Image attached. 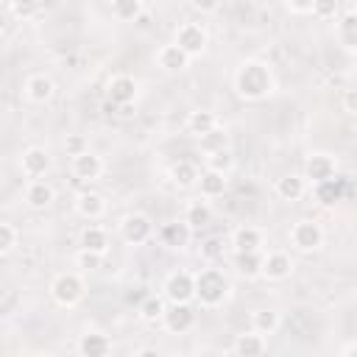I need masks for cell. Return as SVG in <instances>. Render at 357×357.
I'll use <instances>...</instances> for the list:
<instances>
[{
	"label": "cell",
	"instance_id": "obj_32",
	"mask_svg": "<svg viewBox=\"0 0 357 357\" xmlns=\"http://www.w3.org/2000/svg\"><path fill=\"white\" fill-rule=\"evenodd\" d=\"M165 298L162 296H145L142 301H139V318L142 321H148V324H153V321H162L165 318Z\"/></svg>",
	"mask_w": 357,
	"mask_h": 357
},
{
	"label": "cell",
	"instance_id": "obj_6",
	"mask_svg": "<svg viewBox=\"0 0 357 357\" xmlns=\"http://www.w3.org/2000/svg\"><path fill=\"white\" fill-rule=\"evenodd\" d=\"M290 243L298 251H318L324 245V229L315 220H298L290 229Z\"/></svg>",
	"mask_w": 357,
	"mask_h": 357
},
{
	"label": "cell",
	"instance_id": "obj_1",
	"mask_svg": "<svg viewBox=\"0 0 357 357\" xmlns=\"http://www.w3.org/2000/svg\"><path fill=\"white\" fill-rule=\"evenodd\" d=\"M234 92L243 100H262L273 92V73L265 61L245 59L234 73Z\"/></svg>",
	"mask_w": 357,
	"mask_h": 357
},
{
	"label": "cell",
	"instance_id": "obj_23",
	"mask_svg": "<svg viewBox=\"0 0 357 357\" xmlns=\"http://www.w3.org/2000/svg\"><path fill=\"white\" fill-rule=\"evenodd\" d=\"M220 123H218V114L215 112H209V109H195V112H190L187 114V131L192 134V137H206L209 131H215Z\"/></svg>",
	"mask_w": 357,
	"mask_h": 357
},
{
	"label": "cell",
	"instance_id": "obj_30",
	"mask_svg": "<svg viewBox=\"0 0 357 357\" xmlns=\"http://www.w3.org/2000/svg\"><path fill=\"white\" fill-rule=\"evenodd\" d=\"M81 248L106 254V251H109V234H106L100 226H86V229L81 231Z\"/></svg>",
	"mask_w": 357,
	"mask_h": 357
},
{
	"label": "cell",
	"instance_id": "obj_41",
	"mask_svg": "<svg viewBox=\"0 0 357 357\" xmlns=\"http://www.w3.org/2000/svg\"><path fill=\"white\" fill-rule=\"evenodd\" d=\"M220 3H223V0H190V6H192L195 11H201V14H212V11H218Z\"/></svg>",
	"mask_w": 357,
	"mask_h": 357
},
{
	"label": "cell",
	"instance_id": "obj_28",
	"mask_svg": "<svg viewBox=\"0 0 357 357\" xmlns=\"http://www.w3.org/2000/svg\"><path fill=\"white\" fill-rule=\"evenodd\" d=\"M198 167L192 165V162H187V159H181V162H176L173 167H170V181L176 184V187H181V190H187V187H195L198 184Z\"/></svg>",
	"mask_w": 357,
	"mask_h": 357
},
{
	"label": "cell",
	"instance_id": "obj_15",
	"mask_svg": "<svg viewBox=\"0 0 357 357\" xmlns=\"http://www.w3.org/2000/svg\"><path fill=\"white\" fill-rule=\"evenodd\" d=\"M53 201H56V190L47 181H42V178H31L28 181V187H25V204L31 209H47Z\"/></svg>",
	"mask_w": 357,
	"mask_h": 357
},
{
	"label": "cell",
	"instance_id": "obj_2",
	"mask_svg": "<svg viewBox=\"0 0 357 357\" xmlns=\"http://www.w3.org/2000/svg\"><path fill=\"white\" fill-rule=\"evenodd\" d=\"M229 296V279L220 268H201L195 273V301L201 307H220Z\"/></svg>",
	"mask_w": 357,
	"mask_h": 357
},
{
	"label": "cell",
	"instance_id": "obj_16",
	"mask_svg": "<svg viewBox=\"0 0 357 357\" xmlns=\"http://www.w3.org/2000/svg\"><path fill=\"white\" fill-rule=\"evenodd\" d=\"M156 64L165 70V73H181L187 64H190V56L173 42V45H162L156 50Z\"/></svg>",
	"mask_w": 357,
	"mask_h": 357
},
{
	"label": "cell",
	"instance_id": "obj_31",
	"mask_svg": "<svg viewBox=\"0 0 357 357\" xmlns=\"http://www.w3.org/2000/svg\"><path fill=\"white\" fill-rule=\"evenodd\" d=\"M337 39L343 47L357 50V11H349L346 17H340L337 22Z\"/></svg>",
	"mask_w": 357,
	"mask_h": 357
},
{
	"label": "cell",
	"instance_id": "obj_3",
	"mask_svg": "<svg viewBox=\"0 0 357 357\" xmlns=\"http://www.w3.org/2000/svg\"><path fill=\"white\" fill-rule=\"evenodd\" d=\"M84 293H86V284L75 271H64L50 282V296L59 307H75L84 298Z\"/></svg>",
	"mask_w": 357,
	"mask_h": 357
},
{
	"label": "cell",
	"instance_id": "obj_25",
	"mask_svg": "<svg viewBox=\"0 0 357 357\" xmlns=\"http://www.w3.org/2000/svg\"><path fill=\"white\" fill-rule=\"evenodd\" d=\"M109 351H112V340L100 332H86L78 340V354L81 357H106Z\"/></svg>",
	"mask_w": 357,
	"mask_h": 357
},
{
	"label": "cell",
	"instance_id": "obj_14",
	"mask_svg": "<svg viewBox=\"0 0 357 357\" xmlns=\"http://www.w3.org/2000/svg\"><path fill=\"white\" fill-rule=\"evenodd\" d=\"M190 237H192V226L187 220H173V223H165L159 229V240L167 248H187Z\"/></svg>",
	"mask_w": 357,
	"mask_h": 357
},
{
	"label": "cell",
	"instance_id": "obj_13",
	"mask_svg": "<svg viewBox=\"0 0 357 357\" xmlns=\"http://www.w3.org/2000/svg\"><path fill=\"white\" fill-rule=\"evenodd\" d=\"M312 195H315V201H318L321 206H335V204L343 201V195H346V178L332 176V178H326V181H318V184H312Z\"/></svg>",
	"mask_w": 357,
	"mask_h": 357
},
{
	"label": "cell",
	"instance_id": "obj_5",
	"mask_svg": "<svg viewBox=\"0 0 357 357\" xmlns=\"http://www.w3.org/2000/svg\"><path fill=\"white\" fill-rule=\"evenodd\" d=\"M120 237L128 245H142V243H148L153 237V220L145 212H128L120 220Z\"/></svg>",
	"mask_w": 357,
	"mask_h": 357
},
{
	"label": "cell",
	"instance_id": "obj_29",
	"mask_svg": "<svg viewBox=\"0 0 357 357\" xmlns=\"http://www.w3.org/2000/svg\"><path fill=\"white\" fill-rule=\"evenodd\" d=\"M279 324H282V318H279L276 310H254L251 312V329L259 332V335H265V337L273 335L279 329Z\"/></svg>",
	"mask_w": 357,
	"mask_h": 357
},
{
	"label": "cell",
	"instance_id": "obj_8",
	"mask_svg": "<svg viewBox=\"0 0 357 357\" xmlns=\"http://www.w3.org/2000/svg\"><path fill=\"white\" fill-rule=\"evenodd\" d=\"M134 98H137V81L131 75H123L120 73V75H112L109 78V84H106V100L109 103L126 109V106L134 103Z\"/></svg>",
	"mask_w": 357,
	"mask_h": 357
},
{
	"label": "cell",
	"instance_id": "obj_27",
	"mask_svg": "<svg viewBox=\"0 0 357 357\" xmlns=\"http://www.w3.org/2000/svg\"><path fill=\"white\" fill-rule=\"evenodd\" d=\"M184 220L192 226V231H198V229H206L209 223H212V206L206 204V201H190L187 204V209H184Z\"/></svg>",
	"mask_w": 357,
	"mask_h": 357
},
{
	"label": "cell",
	"instance_id": "obj_46",
	"mask_svg": "<svg viewBox=\"0 0 357 357\" xmlns=\"http://www.w3.org/2000/svg\"><path fill=\"white\" fill-rule=\"evenodd\" d=\"M137 354H139V357H156L159 351H156V349H139Z\"/></svg>",
	"mask_w": 357,
	"mask_h": 357
},
{
	"label": "cell",
	"instance_id": "obj_12",
	"mask_svg": "<svg viewBox=\"0 0 357 357\" xmlns=\"http://www.w3.org/2000/svg\"><path fill=\"white\" fill-rule=\"evenodd\" d=\"M100 173H103V159L95 151H84L73 156V176L78 181H98Z\"/></svg>",
	"mask_w": 357,
	"mask_h": 357
},
{
	"label": "cell",
	"instance_id": "obj_21",
	"mask_svg": "<svg viewBox=\"0 0 357 357\" xmlns=\"http://www.w3.org/2000/svg\"><path fill=\"white\" fill-rule=\"evenodd\" d=\"M262 268H265V254L262 251H240L234 254V271L245 279H257L262 276Z\"/></svg>",
	"mask_w": 357,
	"mask_h": 357
},
{
	"label": "cell",
	"instance_id": "obj_34",
	"mask_svg": "<svg viewBox=\"0 0 357 357\" xmlns=\"http://www.w3.org/2000/svg\"><path fill=\"white\" fill-rule=\"evenodd\" d=\"M234 165V156H231V148H220L215 153H206V167L212 170H220V173H229Z\"/></svg>",
	"mask_w": 357,
	"mask_h": 357
},
{
	"label": "cell",
	"instance_id": "obj_43",
	"mask_svg": "<svg viewBox=\"0 0 357 357\" xmlns=\"http://www.w3.org/2000/svg\"><path fill=\"white\" fill-rule=\"evenodd\" d=\"M284 3H287V8L296 11V14H310L315 0H284Z\"/></svg>",
	"mask_w": 357,
	"mask_h": 357
},
{
	"label": "cell",
	"instance_id": "obj_17",
	"mask_svg": "<svg viewBox=\"0 0 357 357\" xmlns=\"http://www.w3.org/2000/svg\"><path fill=\"white\" fill-rule=\"evenodd\" d=\"M265 349H268L265 335H259V332H254V329L237 335V337H234V346H231V351H234L237 357H259V354H265Z\"/></svg>",
	"mask_w": 357,
	"mask_h": 357
},
{
	"label": "cell",
	"instance_id": "obj_44",
	"mask_svg": "<svg viewBox=\"0 0 357 357\" xmlns=\"http://www.w3.org/2000/svg\"><path fill=\"white\" fill-rule=\"evenodd\" d=\"M204 257H206V259L220 257V240H215V237H212V240H206V243H204Z\"/></svg>",
	"mask_w": 357,
	"mask_h": 357
},
{
	"label": "cell",
	"instance_id": "obj_24",
	"mask_svg": "<svg viewBox=\"0 0 357 357\" xmlns=\"http://www.w3.org/2000/svg\"><path fill=\"white\" fill-rule=\"evenodd\" d=\"M231 248L240 251H262V231L257 226H240L231 231Z\"/></svg>",
	"mask_w": 357,
	"mask_h": 357
},
{
	"label": "cell",
	"instance_id": "obj_37",
	"mask_svg": "<svg viewBox=\"0 0 357 357\" xmlns=\"http://www.w3.org/2000/svg\"><path fill=\"white\" fill-rule=\"evenodd\" d=\"M103 257H106V254H98V251H89V248H81V251L75 254V265H78V268H84V271H98V268H103Z\"/></svg>",
	"mask_w": 357,
	"mask_h": 357
},
{
	"label": "cell",
	"instance_id": "obj_26",
	"mask_svg": "<svg viewBox=\"0 0 357 357\" xmlns=\"http://www.w3.org/2000/svg\"><path fill=\"white\" fill-rule=\"evenodd\" d=\"M304 192H307V178H304V176L290 173V176H282V178L276 181V195H279L282 201H301Z\"/></svg>",
	"mask_w": 357,
	"mask_h": 357
},
{
	"label": "cell",
	"instance_id": "obj_40",
	"mask_svg": "<svg viewBox=\"0 0 357 357\" xmlns=\"http://www.w3.org/2000/svg\"><path fill=\"white\" fill-rule=\"evenodd\" d=\"M64 151H67V156H78V153L89 151V145H86V139H84L81 134H67V139H64Z\"/></svg>",
	"mask_w": 357,
	"mask_h": 357
},
{
	"label": "cell",
	"instance_id": "obj_36",
	"mask_svg": "<svg viewBox=\"0 0 357 357\" xmlns=\"http://www.w3.org/2000/svg\"><path fill=\"white\" fill-rule=\"evenodd\" d=\"M337 8H340V0H315L310 14L315 20H321V22H326V20H335L337 17Z\"/></svg>",
	"mask_w": 357,
	"mask_h": 357
},
{
	"label": "cell",
	"instance_id": "obj_4",
	"mask_svg": "<svg viewBox=\"0 0 357 357\" xmlns=\"http://www.w3.org/2000/svg\"><path fill=\"white\" fill-rule=\"evenodd\" d=\"M162 290L170 304H192L195 301V276L190 271H173L165 279Z\"/></svg>",
	"mask_w": 357,
	"mask_h": 357
},
{
	"label": "cell",
	"instance_id": "obj_9",
	"mask_svg": "<svg viewBox=\"0 0 357 357\" xmlns=\"http://www.w3.org/2000/svg\"><path fill=\"white\" fill-rule=\"evenodd\" d=\"M162 324H165V329L170 335H184V332H190L195 326V310L190 304H170L165 310Z\"/></svg>",
	"mask_w": 357,
	"mask_h": 357
},
{
	"label": "cell",
	"instance_id": "obj_35",
	"mask_svg": "<svg viewBox=\"0 0 357 357\" xmlns=\"http://www.w3.org/2000/svg\"><path fill=\"white\" fill-rule=\"evenodd\" d=\"M201 148H204V153H215V151H220V148H229L226 131L218 126L215 131H209L206 137H201Z\"/></svg>",
	"mask_w": 357,
	"mask_h": 357
},
{
	"label": "cell",
	"instance_id": "obj_38",
	"mask_svg": "<svg viewBox=\"0 0 357 357\" xmlns=\"http://www.w3.org/2000/svg\"><path fill=\"white\" fill-rule=\"evenodd\" d=\"M17 20H31L39 14V0H17L11 8H8Z\"/></svg>",
	"mask_w": 357,
	"mask_h": 357
},
{
	"label": "cell",
	"instance_id": "obj_47",
	"mask_svg": "<svg viewBox=\"0 0 357 357\" xmlns=\"http://www.w3.org/2000/svg\"><path fill=\"white\" fill-rule=\"evenodd\" d=\"M14 3H17V0H3V6H6V8H11Z\"/></svg>",
	"mask_w": 357,
	"mask_h": 357
},
{
	"label": "cell",
	"instance_id": "obj_22",
	"mask_svg": "<svg viewBox=\"0 0 357 357\" xmlns=\"http://www.w3.org/2000/svg\"><path fill=\"white\" fill-rule=\"evenodd\" d=\"M53 92H56V84H53V78L45 75V73H36V75H31V78L25 81V95H28V100H33V103L50 100Z\"/></svg>",
	"mask_w": 357,
	"mask_h": 357
},
{
	"label": "cell",
	"instance_id": "obj_45",
	"mask_svg": "<svg viewBox=\"0 0 357 357\" xmlns=\"http://www.w3.org/2000/svg\"><path fill=\"white\" fill-rule=\"evenodd\" d=\"M340 354H346V357L357 354V343H349V346H343V351H340Z\"/></svg>",
	"mask_w": 357,
	"mask_h": 357
},
{
	"label": "cell",
	"instance_id": "obj_39",
	"mask_svg": "<svg viewBox=\"0 0 357 357\" xmlns=\"http://www.w3.org/2000/svg\"><path fill=\"white\" fill-rule=\"evenodd\" d=\"M17 229H14V223H0V254L6 257L14 245H17Z\"/></svg>",
	"mask_w": 357,
	"mask_h": 357
},
{
	"label": "cell",
	"instance_id": "obj_33",
	"mask_svg": "<svg viewBox=\"0 0 357 357\" xmlns=\"http://www.w3.org/2000/svg\"><path fill=\"white\" fill-rule=\"evenodd\" d=\"M112 14L123 22H137L142 14V0H112Z\"/></svg>",
	"mask_w": 357,
	"mask_h": 357
},
{
	"label": "cell",
	"instance_id": "obj_42",
	"mask_svg": "<svg viewBox=\"0 0 357 357\" xmlns=\"http://www.w3.org/2000/svg\"><path fill=\"white\" fill-rule=\"evenodd\" d=\"M343 109H346L349 114H357V86L343 92Z\"/></svg>",
	"mask_w": 357,
	"mask_h": 357
},
{
	"label": "cell",
	"instance_id": "obj_11",
	"mask_svg": "<svg viewBox=\"0 0 357 357\" xmlns=\"http://www.w3.org/2000/svg\"><path fill=\"white\" fill-rule=\"evenodd\" d=\"M20 167H22V173L28 178H42L50 170V153L45 148H39V145L25 148L22 151V159H20Z\"/></svg>",
	"mask_w": 357,
	"mask_h": 357
},
{
	"label": "cell",
	"instance_id": "obj_10",
	"mask_svg": "<svg viewBox=\"0 0 357 357\" xmlns=\"http://www.w3.org/2000/svg\"><path fill=\"white\" fill-rule=\"evenodd\" d=\"M332 176H337V162L329 153H312V156H307V162H304V178L310 184L326 181Z\"/></svg>",
	"mask_w": 357,
	"mask_h": 357
},
{
	"label": "cell",
	"instance_id": "obj_18",
	"mask_svg": "<svg viewBox=\"0 0 357 357\" xmlns=\"http://www.w3.org/2000/svg\"><path fill=\"white\" fill-rule=\"evenodd\" d=\"M195 187H198L201 198H220V195L226 192V173L212 170V167H204Z\"/></svg>",
	"mask_w": 357,
	"mask_h": 357
},
{
	"label": "cell",
	"instance_id": "obj_19",
	"mask_svg": "<svg viewBox=\"0 0 357 357\" xmlns=\"http://www.w3.org/2000/svg\"><path fill=\"white\" fill-rule=\"evenodd\" d=\"M293 271V259L284 254V251H271L265 254V268H262V276L271 279V282H282L287 279Z\"/></svg>",
	"mask_w": 357,
	"mask_h": 357
},
{
	"label": "cell",
	"instance_id": "obj_7",
	"mask_svg": "<svg viewBox=\"0 0 357 357\" xmlns=\"http://www.w3.org/2000/svg\"><path fill=\"white\" fill-rule=\"evenodd\" d=\"M173 42L192 59V56H201L206 50V31L201 25H195V22H184V25L176 28V39Z\"/></svg>",
	"mask_w": 357,
	"mask_h": 357
},
{
	"label": "cell",
	"instance_id": "obj_20",
	"mask_svg": "<svg viewBox=\"0 0 357 357\" xmlns=\"http://www.w3.org/2000/svg\"><path fill=\"white\" fill-rule=\"evenodd\" d=\"M75 212H78L84 220H98V218H103V212H106V201H103L100 192L86 190V192H81V195L75 198Z\"/></svg>",
	"mask_w": 357,
	"mask_h": 357
}]
</instances>
